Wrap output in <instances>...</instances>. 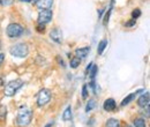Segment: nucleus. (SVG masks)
<instances>
[{"label": "nucleus", "mask_w": 150, "mask_h": 127, "mask_svg": "<svg viewBox=\"0 0 150 127\" xmlns=\"http://www.w3.org/2000/svg\"><path fill=\"white\" fill-rule=\"evenodd\" d=\"M12 2H13V0H0L1 6H9Z\"/></svg>", "instance_id": "24"}, {"label": "nucleus", "mask_w": 150, "mask_h": 127, "mask_svg": "<svg viewBox=\"0 0 150 127\" xmlns=\"http://www.w3.org/2000/svg\"><path fill=\"white\" fill-rule=\"evenodd\" d=\"M62 119H64L65 121H68V120L72 119V108H71V106H68L67 109L64 111V113H62Z\"/></svg>", "instance_id": "13"}, {"label": "nucleus", "mask_w": 150, "mask_h": 127, "mask_svg": "<svg viewBox=\"0 0 150 127\" xmlns=\"http://www.w3.org/2000/svg\"><path fill=\"white\" fill-rule=\"evenodd\" d=\"M52 125H53V121H51V123H49V124H47V125H46V126H45V127H52Z\"/></svg>", "instance_id": "29"}, {"label": "nucleus", "mask_w": 150, "mask_h": 127, "mask_svg": "<svg viewBox=\"0 0 150 127\" xmlns=\"http://www.w3.org/2000/svg\"><path fill=\"white\" fill-rule=\"evenodd\" d=\"M33 119V112L29 109H22L18 113V118H16V124L20 126H27L30 124Z\"/></svg>", "instance_id": "1"}, {"label": "nucleus", "mask_w": 150, "mask_h": 127, "mask_svg": "<svg viewBox=\"0 0 150 127\" xmlns=\"http://www.w3.org/2000/svg\"><path fill=\"white\" fill-rule=\"evenodd\" d=\"M0 49H1V40H0Z\"/></svg>", "instance_id": "32"}, {"label": "nucleus", "mask_w": 150, "mask_h": 127, "mask_svg": "<svg viewBox=\"0 0 150 127\" xmlns=\"http://www.w3.org/2000/svg\"><path fill=\"white\" fill-rule=\"evenodd\" d=\"M20 1H22V2H29L30 0H20Z\"/></svg>", "instance_id": "30"}, {"label": "nucleus", "mask_w": 150, "mask_h": 127, "mask_svg": "<svg viewBox=\"0 0 150 127\" xmlns=\"http://www.w3.org/2000/svg\"><path fill=\"white\" fill-rule=\"evenodd\" d=\"M6 116H7V109L5 106H1L0 108V119L1 120H5L6 119Z\"/></svg>", "instance_id": "19"}, {"label": "nucleus", "mask_w": 150, "mask_h": 127, "mask_svg": "<svg viewBox=\"0 0 150 127\" xmlns=\"http://www.w3.org/2000/svg\"><path fill=\"white\" fill-rule=\"evenodd\" d=\"M115 106H117V104H115V101H114L113 98L106 99V101L104 102V104H103V109L105 110V111H108V112L113 111V110L115 109Z\"/></svg>", "instance_id": "10"}, {"label": "nucleus", "mask_w": 150, "mask_h": 127, "mask_svg": "<svg viewBox=\"0 0 150 127\" xmlns=\"http://www.w3.org/2000/svg\"><path fill=\"white\" fill-rule=\"evenodd\" d=\"M6 33H7V36L11 37V38H16L20 37L23 33V28L22 26H20L19 23H11L8 24L7 29H6Z\"/></svg>", "instance_id": "4"}, {"label": "nucleus", "mask_w": 150, "mask_h": 127, "mask_svg": "<svg viewBox=\"0 0 150 127\" xmlns=\"http://www.w3.org/2000/svg\"><path fill=\"white\" fill-rule=\"evenodd\" d=\"M95 105H96L95 101H94V99H90V101L88 102L87 106H86V112H89V111H91V110H93L95 108Z\"/></svg>", "instance_id": "18"}, {"label": "nucleus", "mask_w": 150, "mask_h": 127, "mask_svg": "<svg viewBox=\"0 0 150 127\" xmlns=\"http://www.w3.org/2000/svg\"><path fill=\"white\" fill-rule=\"evenodd\" d=\"M52 16H53V14H52L51 9H40L38 13V23L46 24V23L51 22Z\"/></svg>", "instance_id": "6"}, {"label": "nucleus", "mask_w": 150, "mask_h": 127, "mask_svg": "<svg viewBox=\"0 0 150 127\" xmlns=\"http://www.w3.org/2000/svg\"><path fill=\"white\" fill-rule=\"evenodd\" d=\"M37 31L38 33H44V31H45V24L39 23L37 26Z\"/></svg>", "instance_id": "25"}, {"label": "nucleus", "mask_w": 150, "mask_h": 127, "mask_svg": "<svg viewBox=\"0 0 150 127\" xmlns=\"http://www.w3.org/2000/svg\"><path fill=\"white\" fill-rule=\"evenodd\" d=\"M134 24H135V20L133 18L132 21H129V22L126 23V27H132V26H134Z\"/></svg>", "instance_id": "26"}, {"label": "nucleus", "mask_w": 150, "mask_h": 127, "mask_svg": "<svg viewBox=\"0 0 150 127\" xmlns=\"http://www.w3.org/2000/svg\"><path fill=\"white\" fill-rule=\"evenodd\" d=\"M51 99V91L49 89H43L38 92L37 95V105L39 108L46 105Z\"/></svg>", "instance_id": "5"}, {"label": "nucleus", "mask_w": 150, "mask_h": 127, "mask_svg": "<svg viewBox=\"0 0 150 127\" xmlns=\"http://www.w3.org/2000/svg\"><path fill=\"white\" fill-rule=\"evenodd\" d=\"M105 127H120V123H119V120L118 119H109L108 121H106V124H105Z\"/></svg>", "instance_id": "14"}, {"label": "nucleus", "mask_w": 150, "mask_h": 127, "mask_svg": "<svg viewBox=\"0 0 150 127\" xmlns=\"http://www.w3.org/2000/svg\"><path fill=\"white\" fill-rule=\"evenodd\" d=\"M140 16H141V11L140 9H134L132 12V18H134V20H136V18H140Z\"/></svg>", "instance_id": "21"}, {"label": "nucleus", "mask_w": 150, "mask_h": 127, "mask_svg": "<svg viewBox=\"0 0 150 127\" xmlns=\"http://www.w3.org/2000/svg\"><path fill=\"white\" fill-rule=\"evenodd\" d=\"M141 91H142V90L135 91V92H132V94H129V95H128L126 98H124V101L121 102V106H126L127 104H129L132 101H133V99H134V98L137 96V94H139V92H141Z\"/></svg>", "instance_id": "12"}, {"label": "nucleus", "mask_w": 150, "mask_h": 127, "mask_svg": "<svg viewBox=\"0 0 150 127\" xmlns=\"http://www.w3.org/2000/svg\"><path fill=\"white\" fill-rule=\"evenodd\" d=\"M80 64H81V59L80 58H77V57H73L72 59H71V67L72 68H77L79 66H80Z\"/></svg>", "instance_id": "16"}, {"label": "nucleus", "mask_w": 150, "mask_h": 127, "mask_svg": "<svg viewBox=\"0 0 150 127\" xmlns=\"http://www.w3.org/2000/svg\"><path fill=\"white\" fill-rule=\"evenodd\" d=\"M22 86H23V81L20 79L8 82L5 87V95L6 96H14L22 88Z\"/></svg>", "instance_id": "3"}, {"label": "nucleus", "mask_w": 150, "mask_h": 127, "mask_svg": "<svg viewBox=\"0 0 150 127\" xmlns=\"http://www.w3.org/2000/svg\"><path fill=\"white\" fill-rule=\"evenodd\" d=\"M4 59H5V55L4 53H0V66H1L2 61H4Z\"/></svg>", "instance_id": "28"}, {"label": "nucleus", "mask_w": 150, "mask_h": 127, "mask_svg": "<svg viewBox=\"0 0 150 127\" xmlns=\"http://www.w3.org/2000/svg\"><path fill=\"white\" fill-rule=\"evenodd\" d=\"M88 87H87V84H84L83 86V88H82V98L83 99H87V97H88Z\"/></svg>", "instance_id": "22"}, {"label": "nucleus", "mask_w": 150, "mask_h": 127, "mask_svg": "<svg viewBox=\"0 0 150 127\" xmlns=\"http://www.w3.org/2000/svg\"><path fill=\"white\" fill-rule=\"evenodd\" d=\"M106 45H108V42H106L105 39H103V40H100V42H99L98 48H97V52H98V55H102V53H103V51L105 50Z\"/></svg>", "instance_id": "15"}, {"label": "nucleus", "mask_w": 150, "mask_h": 127, "mask_svg": "<svg viewBox=\"0 0 150 127\" xmlns=\"http://www.w3.org/2000/svg\"><path fill=\"white\" fill-rule=\"evenodd\" d=\"M141 113H142L143 116L146 114V117H147V118H149V116H150V108H149V105L144 106V108H143V111H142Z\"/></svg>", "instance_id": "23"}, {"label": "nucleus", "mask_w": 150, "mask_h": 127, "mask_svg": "<svg viewBox=\"0 0 150 127\" xmlns=\"http://www.w3.org/2000/svg\"><path fill=\"white\" fill-rule=\"evenodd\" d=\"M89 52H90V48H88V46L80 48V49H76L75 50V55L77 58H80V59H83V58H86L87 55H89Z\"/></svg>", "instance_id": "9"}, {"label": "nucleus", "mask_w": 150, "mask_h": 127, "mask_svg": "<svg viewBox=\"0 0 150 127\" xmlns=\"http://www.w3.org/2000/svg\"><path fill=\"white\" fill-rule=\"evenodd\" d=\"M125 127H133V126H129V125H126Z\"/></svg>", "instance_id": "31"}, {"label": "nucleus", "mask_w": 150, "mask_h": 127, "mask_svg": "<svg viewBox=\"0 0 150 127\" xmlns=\"http://www.w3.org/2000/svg\"><path fill=\"white\" fill-rule=\"evenodd\" d=\"M133 124H134V127H146V121H144V119H142V118H136V119H134Z\"/></svg>", "instance_id": "17"}, {"label": "nucleus", "mask_w": 150, "mask_h": 127, "mask_svg": "<svg viewBox=\"0 0 150 127\" xmlns=\"http://www.w3.org/2000/svg\"><path fill=\"white\" fill-rule=\"evenodd\" d=\"M11 55L13 57H16V58H24L27 57L29 53V49H28V45L24 44V43H19V44H15L9 50Z\"/></svg>", "instance_id": "2"}, {"label": "nucleus", "mask_w": 150, "mask_h": 127, "mask_svg": "<svg viewBox=\"0 0 150 127\" xmlns=\"http://www.w3.org/2000/svg\"><path fill=\"white\" fill-rule=\"evenodd\" d=\"M57 59H58V61H59V64H60V65H61L62 67H65V62H64V60H62V59H60V57H58Z\"/></svg>", "instance_id": "27"}, {"label": "nucleus", "mask_w": 150, "mask_h": 127, "mask_svg": "<svg viewBox=\"0 0 150 127\" xmlns=\"http://www.w3.org/2000/svg\"><path fill=\"white\" fill-rule=\"evenodd\" d=\"M150 101H149V92H146L144 95H142L139 99H137V104L140 108H144L147 105H149Z\"/></svg>", "instance_id": "11"}, {"label": "nucleus", "mask_w": 150, "mask_h": 127, "mask_svg": "<svg viewBox=\"0 0 150 127\" xmlns=\"http://www.w3.org/2000/svg\"><path fill=\"white\" fill-rule=\"evenodd\" d=\"M90 73H89V75H90V77L94 80L95 76H96V74H97V66H95L94 64H93V66H91V68L89 70Z\"/></svg>", "instance_id": "20"}, {"label": "nucleus", "mask_w": 150, "mask_h": 127, "mask_svg": "<svg viewBox=\"0 0 150 127\" xmlns=\"http://www.w3.org/2000/svg\"><path fill=\"white\" fill-rule=\"evenodd\" d=\"M36 4L39 9H50L53 5V0H38Z\"/></svg>", "instance_id": "8"}, {"label": "nucleus", "mask_w": 150, "mask_h": 127, "mask_svg": "<svg viewBox=\"0 0 150 127\" xmlns=\"http://www.w3.org/2000/svg\"><path fill=\"white\" fill-rule=\"evenodd\" d=\"M50 37H51V39H52L53 42H56L58 44L62 43V31H61L60 29H58V28H54V29L51 30Z\"/></svg>", "instance_id": "7"}]
</instances>
